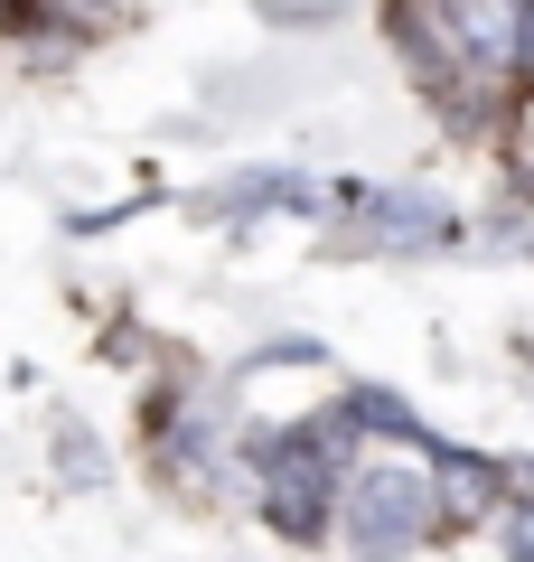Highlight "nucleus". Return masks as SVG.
<instances>
[{
	"instance_id": "nucleus-1",
	"label": "nucleus",
	"mask_w": 534,
	"mask_h": 562,
	"mask_svg": "<svg viewBox=\"0 0 534 562\" xmlns=\"http://www.w3.org/2000/svg\"><path fill=\"white\" fill-rule=\"evenodd\" d=\"M329 516H337V543L347 553H413V543L441 535V469L422 460L413 441L394 450H356L329 487Z\"/></svg>"
},
{
	"instance_id": "nucleus-2",
	"label": "nucleus",
	"mask_w": 534,
	"mask_h": 562,
	"mask_svg": "<svg viewBox=\"0 0 534 562\" xmlns=\"http://www.w3.org/2000/svg\"><path fill=\"white\" fill-rule=\"evenodd\" d=\"M356 235L366 244H394V254H422V244H450V216L432 198H403V188H356Z\"/></svg>"
},
{
	"instance_id": "nucleus-3",
	"label": "nucleus",
	"mask_w": 534,
	"mask_h": 562,
	"mask_svg": "<svg viewBox=\"0 0 534 562\" xmlns=\"http://www.w3.org/2000/svg\"><path fill=\"white\" fill-rule=\"evenodd\" d=\"M441 525H478V516H497V469L488 460H459V450H441Z\"/></svg>"
},
{
	"instance_id": "nucleus-4",
	"label": "nucleus",
	"mask_w": 534,
	"mask_h": 562,
	"mask_svg": "<svg viewBox=\"0 0 534 562\" xmlns=\"http://www.w3.org/2000/svg\"><path fill=\"white\" fill-rule=\"evenodd\" d=\"M57 460H66V479H103V460L85 450V431H66V450H57Z\"/></svg>"
},
{
	"instance_id": "nucleus-5",
	"label": "nucleus",
	"mask_w": 534,
	"mask_h": 562,
	"mask_svg": "<svg viewBox=\"0 0 534 562\" xmlns=\"http://www.w3.org/2000/svg\"><path fill=\"white\" fill-rule=\"evenodd\" d=\"M497 543L507 553H534V506H515V525H497Z\"/></svg>"
},
{
	"instance_id": "nucleus-6",
	"label": "nucleus",
	"mask_w": 534,
	"mask_h": 562,
	"mask_svg": "<svg viewBox=\"0 0 534 562\" xmlns=\"http://www.w3.org/2000/svg\"><path fill=\"white\" fill-rule=\"evenodd\" d=\"M263 10H291V20H310V10H337V0H263Z\"/></svg>"
},
{
	"instance_id": "nucleus-7",
	"label": "nucleus",
	"mask_w": 534,
	"mask_h": 562,
	"mask_svg": "<svg viewBox=\"0 0 534 562\" xmlns=\"http://www.w3.org/2000/svg\"><path fill=\"white\" fill-rule=\"evenodd\" d=\"M525 66H534V0H525Z\"/></svg>"
}]
</instances>
